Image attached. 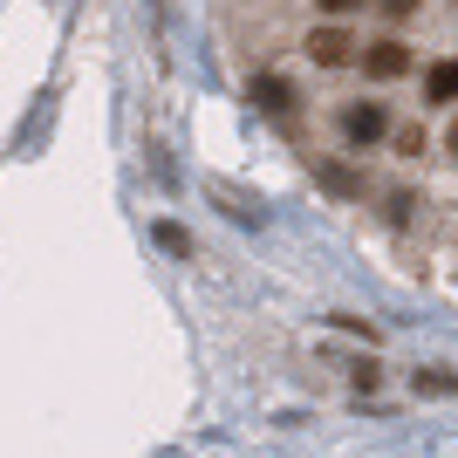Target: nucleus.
<instances>
[{"instance_id": "obj_8", "label": "nucleus", "mask_w": 458, "mask_h": 458, "mask_svg": "<svg viewBox=\"0 0 458 458\" xmlns=\"http://www.w3.org/2000/svg\"><path fill=\"white\" fill-rule=\"evenodd\" d=\"M383 7H390V14H411V7H418V0H383Z\"/></svg>"}, {"instance_id": "obj_3", "label": "nucleus", "mask_w": 458, "mask_h": 458, "mask_svg": "<svg viewBox=\"0 0 458 458\" xmlns=\"http://www.w3.org/2000/svg\"><path fill=\"white\" fill-rule=\"evenodd\" d=\"M343 137H349V144H377V137H383V110H377V103L343 110Z\"/></svg>"}, {"instance_id": "obj_4", "label": "nucleus", "mask_w": 458, "mask_h": 458, "mask_svg": "<svg viewBox=\"0 0 458 458\" xmlns=\"http://www.w3.org/2000/svg\"><path fill=\"white\" fill-rule=\"evenodd\" d=\"M424 103H458V62H431V76H424Z\"/></svg>"}, {"instance_id": "obj_5", "label": "nucleus", "mask_w": 458, "mask_h": 458, "mask_svg": "<svg viewBox=\"0 0 458 458\" xmlns=\"http://www.w3.org/2000/svg\"><path fill=\"white\" fill-rule=\"evenodd\" d=\"M157 247L172 253V260H185V253H191V233H185V226H172V219H165V226H157Z\"/></svg>"}, {"instance_id": "obj_2", "label": "nucleus", "mask_w": 458, "mask_h": 458, "mask_svg": "<svg viewBox=\"0 0 458 458\" xmlns=\"http://www.w3.org/2000/svg\"><path fill=\"white\" fill-rule=\"evenodd\" d=\"M363 69H369L377 82H397L403 69H411V48H403V41H377V48L363 55Z\"/></svg>"}, {"instance_id": "obj_6", "label": "nucleus", "mask_w": 458, "mask_h": 458, "mask_svg": "<svg viewBox=\"0 0 458 458\" xmlns=\"http://www.w3.org/2000/svg\"><path fill=\"white\" fill-rule=\"evenodd\" d=\"M253 96H260V110H287V82L281 76H260V89H253Z\"/></svg>"}, {"instance_id": "obj_1", "label": "nucleus", "mask_w": 458, "mask_h": 458, "mask_svg": "<svg viewBox=\"0 0 458 458\" xmlns=\"http://www.w3.org/2000/svg\"><path fill=\"white\" fill-rule=\"evenodd\" d=\"M308 55L322 62V69H343V62L356 55V35H349V28H315V35H308Z\"/></svg>"}, {"instance_id": "obj_7", "label": "nucleus", "mask_w": 458, "mask_h": 458, "mask_svg": "<svg viewBox=\"0 0 458 458\" xmlns=\"http://www.w3.org/2000/svg\"><path fill=\"white\" fill-rule=\"evenodd\" d=\"M315 7H328V14H349V7H363V0H315Z\"/></svg>"}]
</instances>
